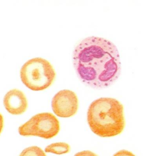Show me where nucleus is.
Returning <instances> with one entry per match:
<instances>
[{
    "mask_svg": "<svg viewBox=\"0 0 143 156\" xmlns=\"http://www.w3.org/2000/svg\"><path fill=\"white\" fill-rule=\"evenodd\" d=\"M73 61L81 81L94 89L111 86L121 73L117 48L103 38L91 36L82 40L74 49Z\"/></svg>",
    "mask_w": 143,
    "mask_h": 156,
    "instance_id": "nucleus-1",
    "label": "nucleus"
},
{
    "mask_svg": "<svg viewBox=\"0 0 143 156\" xmlns=\"http://www.w3.org/2000/svg\"><path fill=\"white\" fill-rule=\"evenodd\" d=\"M87 122L91 131L101 137L120 135L125 128L123 105L112 98L96 100L88 109Z\"/></svg>",
    "mask_w": 143,
    "mask_h": 156,
    "instance_id": "nucleus-2",
    "label": "nucleus"
},
{
    "mask_svg": "<svg viewBox=\"0 0 143 156\" xmlns=\"http://www.w3.org/2000/svg\"><path fill=\"white\" fill-rule=\"evenodd\" d=\"M56 73L48 61L41 57L31 58L21 68L20 78L25 86L32 91H43L54 81Z\"/></svg>",
    "mask_w": 143,
    "mask_h": 156,
    "instance_id": "nucleus-3",
    "label": "nucleus"
},
{
    "mask_svg": "<svg viewBox=\"0 0 143 156\" xmlns=\"http://www.w3.org/2000/svg\"><path fill=\"white\" fill-rule=\"evenodd\" d=\"M59 130L58 119L48 112L36 114L18 128L19 134L22 136H36L46 140L54 137Z\"/></svg>",
    "mask_w": 143,
    "mask_h": 156,
    "instance_id": "nucleus-4",
    "label": "nucleus"
},
{
    "mask_svg": "<svg viewBox=\"0 0 143 156\" xmlns=\"http://www.w3.org/2000/svg\"><path fill=\"white\" fill-rule=\"evenodd\" d=\"M52 108L54 113L62 118L74 116L78 109V99L76 94L70 90L59 91L53 97Z\"/></svg>",
    "mask_w": 143,
    "mask_h": 156,
    "instance_id": "nucleus-5",
    "label": "nucleus"
},
{
    "mask_svg": "<svg viewBox=\"0 0 143 156\" xmlns=\"http://www.w3.org/2000/svg\"><path fill=\"white\" fill-rule=\"evenodd\" d=\"M4 105L10 114L20 115L27 110L28 102L23 92L18 89H12L4 96Z\"/></svg>",
    "mask_w": 143,
    "mask_h": 156,
    "instance_id": "nucleus-6",
    "label": "nucleus"
},
{
    "mask_svg": "<svg viewBox=\"0 0 143 156\" xmlns=\"http://www.w3.org/2000/svg\"><path fill=\"white\" fill-rule=\"evenodd\" d=\"M71 150L70 146L64 142L53 143L49 146H46L45 148V152L52 153L57 155H62L68 153Z\"/></svg>",
    "mask_w": 143,
    "mask_h": 156,
    "instance_id": "nucleus-7",
    "label": "nucleus"
},
{
    "mask_svg": "<svg viewBox=\"0 0 143 156\" xmlns=\"http://www.w3.org/2000/svg\"><path fill=\"white\" fill-rule=\"evenodd\" d=\"M19 156H46V155L40 147L30 146L23 150Z\"/></svg>",
    "mask_w": 143,
    "mask_h": 156,
    "instance_id": "nucleus-8",
    "label": "nucleus"
},
{
    "mask_svg": "<svg viewBox=\"0 0 143 156\" xmlns=\"http://www.w3.org/2000/svg\"><path fill=\"white\" fill-rule=\"evenodd\" d=\"M113 156H136L133 154L130 151H128L127 150H121L116 153Z\"/></svg>",
    "mask_w": 143,
    "mask_h": 156,
    "instance_id": "nucleus-9",
    "label": "nucleus"
},
{
    "mask_svg": "<svg viewBox=\"0 0 143 156\" xmlns=\"http://www.w3.org/2000/svg\"><path fill=\"white\" fill-rule=\"evenodd\" d=\"M74 156H98L95 153L89 151H83L81 152L77 153Z\"/></svg>",
    "mask_w": 143,
    "mask_h": 156,
    "instance_id": "nucleus-10",
    "label": "nucleus"
},
{
    "mask_svg": "<svg viewBox=\"0 0 143 156\" xmlns=\"http://www.w3.org/2000/svg\"><path fill=\"white\" fill-rule=\"evenodd\" d=\"M3 128H4V118H3V116L0 114V134L2 133Z\"/></svg>",
    "mask_w": 143,
    "mask_h": 156,
    "instance_id": "nucleus-11",
    "label": "nucleus"
}]
</instances>
